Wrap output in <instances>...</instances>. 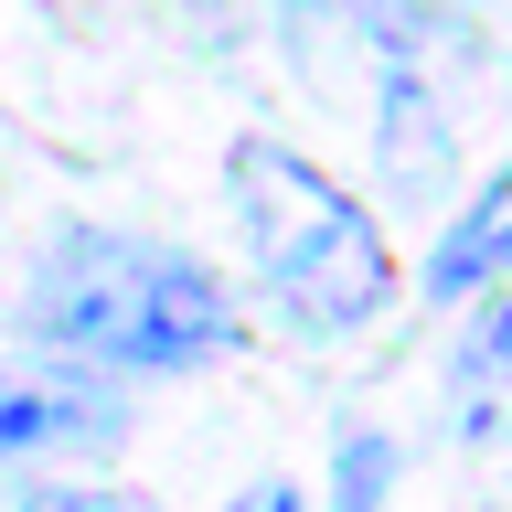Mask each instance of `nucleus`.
Returning a JSON list of instances; mask_svg holds the SVG:
<instances>
[{
	"instance_id": "f257e3e1",
	"label": "nucleus",
	"mask_w": 512,
	"mask_h": 512,
	"mask_svg": "<svg viewBox=\"0 0 512 512\" xmlns=\"http://www.w3.org/2000/svg\"><path fill=\"white\" fill-rule=\"evenodd\" d=\"M22 342L107 374H192L246 342V320L224 299L214 267H192L139 235H64L22 299Z\"/></svg>"
},
{
	"instance_id": "f03ea898",
	"label": "nucleus",
	"mask_w": 512,
	"mask_h": 512,
	"mask_svg": "<svg viewBox=\"0 0 512 512\" xmlns=\"http://www.w3.org/2000/svg\"><path fill=\"white\" fill-rule=\"evenodd\" d=\"M224 192H235V224L256 246V278L310 342H342L363 320H384L395 299V246L384 224L352 203L320 160L278 150V139H235L224 150Z\"/></svg>"
},
{
	"instance_id": "7ed1b4c3",
	"label": "nucleus",
	"mask_w": 512,
	"mask_h": 512,
	"mask_svg": "<svg viewBox=\"0 0 512 512\" xmlns=\"http://www.w3.org/2000/svg\"><path fill=\"white\" fill-rule=\"evenodd\" d=\"M118 395L75 374H0V470L11 459H64V448H107L118 438Z\"/></svg>"
},
{
	"instance_id": "20e7f679",
	"label": "nucleus",
	"mask_w": 512,
	"mask_h": 512,
	"mask_svg": "<svg viewBox=\"0 0 512 512\" xmlns=\"http://www.w3.org/2000/svg\"><path fill=\"white\" fill-rule=\"evenodd\" d=\"M502 256H512V182H480L470 214L448 224V246L427 256V299H480L502 278Z\"/></svg>"
},
{
	"instance_id": "39448f33",
	"label": "nucleus",
	"mask_w": 512,
	"mask_h": 512,
	"mask_svg": "<svg viewBox=\"0 0 512 512\" xmlns=\"http://www.w3.org/2000/svg\"><path fill=\"white\" fill-rule=\"evenodd\" d=\"M502 342H512V299L480 288L470 299V352H459V416H470V438L502 427Z\"/></svg>"
},
{
	"instance_id": "423d86ee",
	"label": "nucleus",
	"mask_w": 512,
	"mask_h": 512,
	"mask_svg": "<svg viewBox=\"0 0 512 512\" xmlns=\"http://www.w3.org/2000/svg\"><path fill=\"white\" fill-rule=\"evenodd\" d=\"M384 491H395V438L384 427H352L331 448V512H384Z\"/></svg>"
},
{
	"instance_id": "0eeeda50",
	"label": "nucleus",
	"mask_w": 512,
	"mask_h": 512,
	"mask_svg": "<svg viewBox=\"0 0 512 512\" xmlns=\"http://www.w3.org/2000/svg\"><path fill=\"white\" fill-rule=\"evenodd\" d=\"M11 512H160V502H139V491H107V480H86V491H32V502H11Z\"/></svg>"
},
{
	"instance_id": "6e6552de",
	"label": "nucleus",
	"mask_w": 512,
	"mask_h": 512,
	"mask_svg": "<svg viewBox=\"0 0 512 512\" xmlns=\"http://www.w3.org/2000/svg\"><path fill=\"white\" fill-rule=\"evenodd\" d=\"M224 512H310V502H299V480H256V491H235Z\"/></svg>"
}]
</instances>
